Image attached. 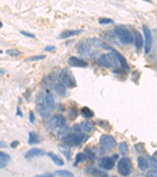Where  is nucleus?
I'll list each match as a JSON object with an SVG mask.
<instances>
[{
	"label": "nucleus",
	"instance_id": "33",
	"mask_svg": "<svg viewBox=\"0 0 157 177\" xmlns=\"http://www.w3.org/2000/svg\"><path fill=\"white\" fill-rule=\"evenodd\" d=\"M148 164L151 165L152 170L157 172V162L153 157H149V158H148Z\"/></svg>",
	"mask_w": 157,
	"mask_h": 177
},
{
	"label": "nucleus",
	"instance_id": "19",
	"mask_svg": "<svg viewBox=\"0 0 157 177\" xmlns=\"http://www.w3.org/2000/svg\"><path fill=\"white\" fill-rule=\"evenodd\" d=\"M47 155H48V157L50 158L51 161H52L54 164H57L58 166H63L64 164H65V162H64L63 160H62L59 156L57 155V154L50 152V153L47 154Z\"/></svg>",
	"mask_w": 157,
	"mask_h": 177
},
{
	"label": "nucleus",
	"instance_id": "7",
	"mask_svg": "<svg viewBox=\"0 0 157 177\" xmlns=\"http://www.w3.org/2000/svg\"><path fill=\"white\" fill-rule=\"evenodd\" d=\"M100 145L105 151H109L116 145V139L110 135H102L100 138Z\"/></svg>",
	"mask_w": 157,
	"mask_h": 177
},
{
	"label": "nucleus",
	"instance_id": "26",
	"mask_svg": "<svg viewBox=\"0 0 157 177\" xmlns=\"http://www.w3.org/2000/svg\"><path fill=\"white\" fill-rule=\"evenodd\" d=\"M56 174L60 177H74V174L68 170H58Z\"/></svg>",
	"mask_w": 157,
	"mask_h": 177
},
{
	"label": "nucleus",
	"instance_id": "16",
	"mask_svg": "<svg viewBox=\"0 0 157 177\" xmlns=\"http://www.w3.org/2000/svg\"><path fill=\"white\" fill-rule=\"evenodd\" d=\"M81 129L85 132H92L95 130V125L92 121H87L80 124Z\"/></svg>",
	"mask_w": 157,
	"mask_h": 177
},
{
	"label": "nucleus",
	"instance_id": "36",
	"mask_svg": "<svg viewBox=\"0 0 157 177\" xmlns=\"http://www.w3.org/2000/svg\"><path fill=\"white\" fill-rule=\"evenodd\" d=\"M21 33L22 35H24V36H26V37H28V38H35V37H36L34 34H32V33H28V32L21 31Z\"/></svg>",
	"mask_w": 157,
	"mask_h": 177
},
{
	"label": "nucleus",
	"instance_id": "44",
	"mask_svg": "<svg viewBox=\"0 0 157 177\" xmlns=\"http://www.w3.org/2000/svg\"><path fill=\"white\" fill-rule=\"evenodd\" d=\"M16 115L17 116H20V117H23V114H22V112L21 111V109L20 107H17V112H16Z\"/></svg>",
	"mask_w": 157,
	"mask_h": 177
},
{
	"label": "nucleus",
	"instance_id": "13",
	"mask_svg": "<svg viewBox=\"0 0 157 177\" xmlns=\"http://www.w3.org/2000/svg\"><path fill=\"white\" fill-rule=\"evenodd\" d=\"M115 161L113 157H104L100 161V166L105 170H111L115 165Z\"/></svg>",
	"mask_w": 157,
	"mask_h": 177
},
{
	"label": "nucleus",
	"instance_id": "25",
	"mask_svg": "<svg viewBox=\"0 0 157 177\" xmlns=\"http://www.w3.org/2000/svg\"><path fill=\"white\" fill-rule=\"evenodd\" d=\"M84 152H85V154H84V156H85L86 158H87L88 160H90V161H94V160L96 159L95 154H94V152H93L92 150H90V148L85 149Z\"/></svg>",
	"mask_w": 157,
	"mask_h": 177
},
{
	"label": "nucleus",
	"instance_id": "12",
	"mask_svg": "<svg viewBox=\"0 0 157 177\" xmlns=\"http://www.w3.org/2000/svg\"><path fill=\"white\" fill-rule=\"evenodd\" d=\"M68 63L72 67H80V68H85V67H87V65H88L87 61L75 56L70 57L69 61H68Z\"/></svg>",
	"mask_w": 157,
	"mask_h": 177
},
{
	"label": "nucleus",
	"instance_id": "49",
	"mask_svg": "<svg viewBox=\"0 0 157 177\" xmlns=\"http://www.w3.org/2000/svg\"><path fill=\"white\" fill-rule=\"evenodd\" d=\"M155 13H156V14H157V10H155Z\"/></svg>",
	"mask_w": 157,
	"mask_h": 177
},
{
	"label": "nucleus",
	"instance_id": "42",
	"mask_svg": "<svg viewBox=\"0 0 157 177\" xmlns=\"http://www.w3.org/2000/svg\"><path fill=\"white\" fill-rule=\"evenodd\" d=\"M18 145H19V141H17V140H14V141H13L10 143V147L11 148H16Z\"/></svg>",
	"mask_w": 157,
	"mask_h": 177
},
{
	"label": "nucleus",
	"instance_id": "37",
	"mask_svg": "<svg viewBox=\"0 0 157 177\" xmlns=\"http://www.w3.org/2000/svg\"><path fill=\"white\" fill-rule=\"evenodd\" d=\"M35 120H36V117H35V114L33 113V111H30L29 112V121L31 122L32 124L35 123Z\"/></svg>",
	"mask_w": 157,
	"mask_h": 177
},
{
	"label": "nucleus",
	"instance_id": "39",
	"mask_svg": "<svg viewBox=\"0 0 157 177\" xmlns=\"http://www.w3.org/2000/svg\"><path fill=\"white\" fill-rule=\"evenodd\" d=\"M147 175L148 177H157V172L154 170H151V171H148Z\"/></svg>",
	"mask_w": 157,
	"mask_h": 177
},
{
	"label": "nucleus",
	"instance_id": "10",
	"mask_svg": "<svg viewBox=\"0 0 157 177\" xmlns=\"http://www.w3.org/2000/svg\"><path fill=\"white\" fill-rule=\"evenodd\" d=\"M66 123V118L63 115H55L49 121V127L51 129H54L56 128H62Z\"/></svg>",
	"mask_w": 157,
	"mask_h": 177
},
{
	"label": "nucleus",
	"instance_id": "21",
	"mask_svg": "<svg viewBox=\"0 0 157 177\" xmlns=\"http://www.w3.org/2000/svg\"><path fill=\"white\" fill-rule=\"evenodd\" d=\"M137 165H138L140 169L145 171L146 169H148V162L146 159H144V157H139L137 158Z\"/></svg>",
	"mask_w": 157,
	"mask_h": 177
},
{
	"label": "nucleus",
	"instance_id": "5",
	"mask_svg": "<svg viewBox=\"0 0 157 177\" xmlns=\"http://www.w3.org/2000/svg\"><path fill=\"white\" fill-rule=\"evenodd\" d=\"M36 106H37L39 114L42 117H47L52 112L48 106L47 105L45 99H44V94L43 93H39L36 97Z\"/></svg>",
	"mask_w": 157,
	"mask_h": 177
},
{
	"label": "nucleus",
	"instance_id": "15",
	"mask_svg": "<svg viewBox=\"0 0 157 177\" xmlns=\"http://www.w3.org/2000/svg\"><path fill=\"white\" fill-rule=\"evenodd\" d=\"M83 32V29H74V30H65L63 31L62 33H60L59 35V39L61 40H64V39H68L69 37H72V36H77V35L80 34Z\"/></svg>",
	"mask_w": 157,
	"mask_h": 177
},
{
	"label": "nucleus",
	"instance_id": "45",
	"mask_svg": "<svg viewBox=\"0 0 157 177\" xmlns=\"http://www.w3.org/2000/svg\"><path fill=\"white\" fill-rule=\"evenodd\" d=\"M152 157H153L154 159L156 161V162H157V151H155V153L153 154V156H152Z\"/></svg>",
	"mask_w": 157,
	"mask_h": 177
},
{
	"label": "nucleus",
	"instance_id": "20",
	"mask_svg": "<svg viewBox=\"0 0 157 177\" xmlns=\"http://www.w3.org/2000/svg\"><path fill=\"white\" fill-rule=\"evenodd\" d=\"M40 143V139L36 132H30L28 133V144L35 145Z\"/></svg>",
	"mask_w": 157,
	"mask_h": 177
},
{
	"label": "nucleus",
	"instance_id": "50",
	"mask_svg": "<svg viewBox=\"0 0 157 177\" xmlns=\"http://www.w3.org/2000/svg\"><path fill=\"white\" fill-rule=\"evenodd\" d=\"M112 177H117V176H112Z\"/></svg>",
	"mask_w": 157,
	"mask_h": 177
},
{
	"label": "nucleus",
	"instance_id": "34",
	"mask_svg": "<svg viewBox=\"0 0 157 177\" xmlns=\"http://www.w3.org/2000/svg\"><path fill=\"white\" fill-rule=\"evenodd\" d=\"M0 159L3 160V161L7 162L8 161L10 160V156H9L8 154H6V153H4V152L0 151Z\"/></svg>",
	"mask_w": 157,
	"mask_h": 177
},
{
	"label": "nucleus",
	"instance_id": "38",
	"mask_svg": "<svg viewBox=\"0 0 157 177\" xmlns=\"http://www.w3.org/2000/svg\"><path fill=\"white\" fill-rule=\"evenodd\" d=\"M57 49V47H55V46H51V45H49V46H47V47L44 48V51H49V52H51V51H55Z\"/></svg>",
	"mask_w": 157,
	"mask_h": 177
},
{
	"label": "nucleus",
	"instance_id": "6",
	"mask_svg": "<svg viewBox=\"0 0 157 177\" xmlns=\"http://www.w3.org/2000/svg\"><path fill=\"white\" fill-rule=\"evenodd\" d=\"M118 172L123 176H127L130 175L133 169V164L131 160L129 157H122L118 162L117 165Z\"/></svg>",
	"mask_w": 157,
	"mask_h": 177
},
{
	"label": "nucleus",
	"instance_id": "23",
	"mask_svg": "<svg viewBox=\"0 0 157 177\" xmlns=\"http://www.w3.org/2000/svg\"><path fill=\"white\" fill-rule=\"evenodd\" d=\"M80 112H81L82 116H83V117H85V118H91V117H93L94 115V112H93V111L87 106L83 107V108L81 109Z\"/></svg>",
	"mask_w": 157,
	"mask_h": 177
},
{
	"label": "nucleus",
	"instance_id": "47",
	"mask_svg": "<svg viewBox=\"0 0 157 177\" xmlns=\"http://www.w3.org/2000/svg\"><path fill=\"white\" fill-rule=\"evenodd\" d=\"M2 26H3V25H2V22L0 21V29H1V28H2Z\"/></svg>",
	"mask_w": 157,
	"mask_h": 177
},
{
	"label": "nucleus",
	"instance_id": "9",
	"mask_svg": "<svg viewBox=\"0 0 157 177\" xmlns=\"http://www.w3.org/2000/svg\"><path fill=\"white\" fill-rule=\"evenodd\" d=\"M143 33H144L145 41H144V54H148L151 51L152 47V35L149 28L147 25H143Z\"/></svg>",
	"mask_w": 157,
	"mask_h": 177
},
{
	"label": "nucleus",
	"instance_id": "30",
	"mask_svg": "<svg viewBox=\"0 0 157 177\" xmlns=\"http://www.w3.org/2000/svg\"><path fill=\"white\" fill-rule=\"evenodd\" d=\"M98 23L100 25H110V24H114V21L111 18H108V17H102L100 18L99 20H98Z\"/></svg>",
	"mask_w": 157,
	"mask_h": 177
},
{
	"label": "nucleus",
	"instance_id": "22",
	"mask_svg": "<svg viewBox=\"0 0 157 177\" xmlns=\"http://www.w3.org/2000/svg\"><path fill=\"white\" fill-rule=\"evenodd\" d=\"M66 87H65V85L63 83H62L61 82L60 83H57L54 84V90L56 91L58 94H61V95H65V92H66Z\"/></svg>",
	"mask_w": 157,
	"mask_h": 177
},
{
	"label": "nucleus",
	"instance_id": "11",
	"mask_svg": "<svg viewBox=\"0 0 157 177\" xmlns=\"http://www.w3.org/2000/svg\"><path fill=\"white\" fill-rule=\"evenodd\" d=\"M107 49H109V50H111L112 51V52L114 54H115V56L116 57V58H117L118 62L120 63V65H121V66L123 67V69H124L125 71H129L130 70V66H129L128 63H127V61H126V59L125 58V57L123 56V55H122L118 51H116V50H115V49L112 48V47H108Z\"/></svg>",
	"mask_w": 157,
	"mask_h": 177
},
{
	"label": "nucleus",
	"instance_id": "3",
	"mask_svg": "<svg viewBox=\"0 0 157 177\" xmlns=\"http://www.w3.org/2000/svg\"><path fill=\"white\" fill-rule=\"evenodd\" d=\"M114 32L120 40V41L124 44H130L134 41V37L131 33L125 26L118 25L115 27Z\"/></svg>",
	"mask_w": 157,
	"mask_h": 177
},
{
	"label": "nucleus",
	"instance_id": "4",
	"mask_svg": "<svg viewBox=\"0 0 157 177\" xmlns=\"http://www.w3.org/2000/svg\"><path fill=\"white\" fill-rule=\"evenodd\" d=\"M117 58L112 52L101 54L97 61L98 65L105 67V68H109V69L116 67L117 65Z\"/></svg>",
	"mask_w": 157,
	"mask_h": 177
},
{
	"label": "nucleus",
	"instance_id": "35",
	"mask_svg": "<svg viewBox=\"0 0 157 177\" xmlns=\"http://www.w3.org/2000/svg\"><path fill=\"white\" fill-rule=\"evenodd\" d=\"M93 174H94V176H96V177H106L107 176L106 173H105V172H101V171H99V170H96V169H94Z\"/></svg>",
	"mask_w": 157,
	"mask_h": 177
},
{
	"label": "nucleus",
	"instance_id": "29",
	"mask_svg": "<svg viewBox=\"0 0 157 177\" xmlns=\"http://www.w3.org/2000/svg\"><path fill=\"white\" fill-rule=\"evenodd\" d=\"M85 160V156L83 153H79V154H76V161H75L74 165L75 166H77L78 164H80V163L83 162V161Z\"/></svg>",
	"mask_w": 157,
	"mask_h": 177
},
{
	"label": "nucleus",
	"instance_id": "8",
	"mask_svg": "<svg viewBox=\"0 0 157 177\" xmlns=\"http://www.w3.org/2000/svg\"><path fill=\"white\" fill-rule=\"evenodd\" d=\"M61 83H63L65 87H73L76 86V80H74L73 76L70 73L69 69H64L60 74Z\"/></svg>",
	"mask_w": 157,
	"mask_h": 177
},
{
	"label": "nucleus",
	"instance_id": "27",
	"mask_svg": "<svg viewBox=\"0 0 157 177\" xmlns=\"http://www.w3.org/2000/svg\"><path fill=\"white\" fill-rule=\"evenodd\" d=\"M45 54H39V55H34V56L28 57L27 58V61L28 62H36V61H40V60H43L46 58Z\"/></svg>",
	"mask_w": 157,
	"mask_h": 177
},
{
	"label": "nucleus",
	"instance_id": "18",
	"mask_svg": "<svg viewBox=\"0 0 157 177\" xmlns=\"http://www.w3.org/2000/svg\"><path fill=\"white\" fill-rule=\"evenodd\" d=\"M44 99H45L46 103L47 105L48 106V107L50 108L51 111L54 110V96L52 95V94L50 92H47L44 94Z\"/></svg>",
	"mask_w": 157,
	"mask_h": 177
},
{
	"label": "nucleus",
	"instance_id": "43",
	"mask_svg": "<svg viewBox=\"0 0 157 177\" xmlns=\"http://www.w3.org/2000/svg\"><path fill=\"white\" fill-rule=\"evenodd\" d=\"M7 147V143L3 140H0V148H6Z\"/></svg>",
	"mask_w": 157,
	"mask_h": 177
},
{
	"label": "nucleus",
	"instance_id": "24",
	"mask_svg": "<svg viewBox=\"0 0 157 177\" xmlns=\"http://www.w3.org/2000/svg\"><path fill=\"white\" fill-rule=\"evenodd\" d=\"M119 153L122 154L123 156L126 155L129 151V148H128V145L127 143H125V142H121L119 143Z\"/></svg>",
	"mask_w": 157,
	"mask_h": 177
},
{
	"label": "nucleus",
	"instance_id": "41",
	"mask_svg": "<svg viewBox=\"0 0 157 177\" xmlns=\"http://www.w3.org/2000/svg\"><path fill=\"white\" fill-rule=\"evenodd\" d=\"M7 166V162L3 160L0 159V168H4Z\"/></svg>",
	"mask_w": 157,
	"mask_h": 177
},
{
	"label": "nucleus",
	"instance_id": "48",
	"mask_svg": "<svg viewBox=\"0 0 157 177\" xmlns=\"http://www.w3.org/2000/svg\"><path fill=\"white\" fill-rule=\"evenodd\" d=\"M2 53H3V52H2V50H0V54H2Z\"/></svg>",
	"mask_w": 157,
	"mask_h": 177
},
{
	"label": "nucleus",
	"instance_id": "17",
	"mask_svg": "<svg viewBox=\"0 0 157 177\" xmlns=\"http://www.w3.org/2000/svg\"><path fill=\"white\" fill-rule=\"evenodd\" d=\"M134 46L137 51H139L143 46V38L141 33L138 31L134 32Z\"/></svg>",
	"mask_w": 157,
	"mask_h": 177
},
{
	"label": "nucleus",
	"instance_id": "46",
	"mask_svg": "<svg viewBox=\"0 0 157 177\" xmlns=\"http://www.w3.org/2000/svg\"><path fill=\"white\" fill-rule=\"evenodd\" d=\"M6 72V71L4 70V69H0V74H4Z\"/></svg>",
	"mask_w": 157,
	"mask_h": 177
},
{
	"label": "nucleus",
	"instance_id": "32",
	"mask_svg": "<svg viewBox=\"0 0 157 177\" xmlns=\"http://www.w3.org/2000/svg\"><path fill=\"white\" fill-rule=\"evenodd\" d=\"M62 151H63L64 155H65V157L67 158L68 161H70V158H71V150L69 148V147H68V146H65V147L63 148V150H62Z\"/></svg>",
	"mask_w": 157,
	"mask_h": 177
},
{
	"label": "nucleus",
	"instance_id": "14",
	"mask_svg": "<svg viewBox=\"0 0 157 177\" xmlns=\"http://www.w3.org/2000/svg\"><path fill=\"white\" fill-rule=\"evenodd\" d=\"M45 154L46 152L43 150L35 147V148H32L31 150H28L26 152L25 155H24V157H25L26 159H31V158H33V157H41V156H43Z\"/></svg>",
	"mask_w": 157,
	"mask_h": 177
},
{
	"label": "nucleus",
	"instance_id": "2",
	"mask_svg": "<svg viewBox=\"0 0 157 177\" xmlns=\"http://www.w3.org/2000/svg\"><path fill=\"white\" fill-rule=\"evenodd\" d=\"M88 136L84 133H75L69 134L64 137V143L68 146H76L81 144L83 142L86 141L88 139Z\"/></svg>",
	"mask_w": 157,
	"mask_h": 177
},
{
	"label": "nucleus",
	"instance_id": "31",
	"mask_svg": "<svg viewBox=\"0 0 157 177\" xmlns=\"http://www.w3.org/2000/svg\"><path fill=\"white\" fill-rule=\"evenodd\" d=\"M6 53L12 57H17L21 55L20 51H17V50H15V49H9V50H7Z\"/></svg>",
	"mask_w": 157,
	"mask_h": 177
},
{
	"label": "nucleus",
	"instance_id": "1",
	"mask_svg": "<svg viewBox=\"0 0 157 177\" xmlns=\"http://www.w3.org/2000/svg\"><path fill=\"white\" fill-rule=\"evenodd\" d=\"M103 47V42H101L99 39H87L86 40H83L78 44V53L83 57L90 58L92 56L93 48Z\"/></svg>",
	"mask_w": 157,
	"mask_h": 177
},
{
	"label": "nucleus",
	"instance_id": "28",
	"mask_svg": "<svg viewBox=\"0 0 157 177\" xmlns=\"http://www.w3.org/2000/svg\"><path fill=\"white\" fill-rule=\"evenodd\" d=\"M79 115V112H78V110L76 107H72L70 109V110L69 112V116L70 117L71 120H75Z\"/></svg>",
	"mask_w": 157,
	"mask_h": 177
},
{
	"label": "nucleus",
	"instance_id": "40",
	"mask_svg": "<svg viewBox=\"0 0 157 177\" xmlns=\"http://www.w3.org/2000/svg\"><path fill=\"white\" fill-rule=\"evenodd\" d=\"M34 177H54V175L51 173H45L42 174V175H36Z\"/></svg>",
	"mask_w": 157,
	"mask_h": 177
}]
</instances>
